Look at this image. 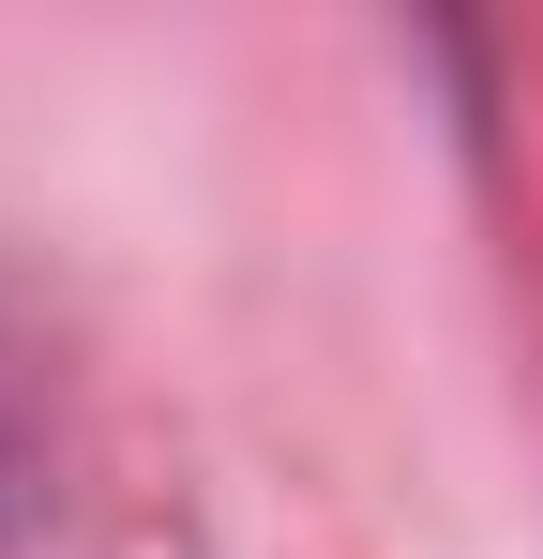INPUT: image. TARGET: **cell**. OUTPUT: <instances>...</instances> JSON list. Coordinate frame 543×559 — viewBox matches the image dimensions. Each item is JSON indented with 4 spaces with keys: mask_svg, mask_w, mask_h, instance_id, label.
<instances>
[]
</instances>
